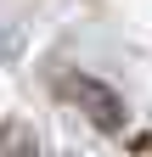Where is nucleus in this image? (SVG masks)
Listing matches in <instances>:
<instances>
[{
    "label": "nucleus",
    "instance_id": "obj_1",
    "mask_svg": "<svg viewBox=\"0 0 152 157\" xmlns=\"http://www.w3.org/2000/svg\"><path fill=\"white\" fill-rule=\"evenodd\" d=\"M62 95L68 101H79V112L90 118V124H102V129H124V101H118V90H107L102 78H90V73H68L62 78Z\"/></svg>",
    "mask_w": 152,
    "mask_h": 157
},
{
    "label": "nucleus",
    "instance_id": "obj_2",
    "mask_svg": "<svg viewBox=\"0 0 152 157\" xmlns=\"http://www.w3.org/2000/svg\"><path fill=\"white\" fill-rule=\"evenodd\" d=\"M0 151H6V157H28V151H34V135H28L23 124L0 129Z\"/></svg>",
    "mask_w": 152,
    "mask_h": 157
}]
</instances>
